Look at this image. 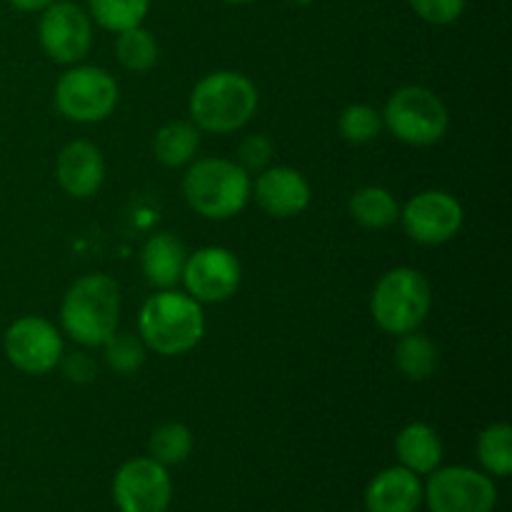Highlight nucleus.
<instances>
[{
	"label": "nucleus",
	"instance_id": "412c9836",
	"mask_svg": "<svg viewBox=\"0 0 512 512\" xmlns=\"http://www.w3.org/2000/svg\"><path fill=\"white\" fill-rule=\"evenodd\" d=\"M350 218L365 230H385L398 223L400 205L393 198V193L380 185H368L350 195L348 200Z\"/></svg>",
	"mask_w": 512,
	"mask_h": 512
},
{
	"label": "nucleus",
	"instance_id": "2f4dec72",
	"mask_svg": "<svg viewBox=\"0 0 512 512\" xmlns=\"http://www.w3.org/2000/svg\"><path fill=\"white\" fill-rule=\"evenodd\" d=\"M223 3H230V5H243V3H253V0H223Z\"/></svg>",
	"mask_w": 512,
	"mask_h": 512
},
{
	"label": "nucleus",
	"instance_id": "ddd939ff",
	"mask_svg": "<svg viewBox=\"0 0 512 512\" xmlns=\"http://www.w3.org/2000/svg\"><path fill=\"white\" fill-rule=\"evenodd\" d=\"M113 500L120 512H165L173 500L168 468L153 458H133L113 478Z\"/></svg>",
	"mask_w": 512,
	"mask_h": 512
},
{
	"label": "nucleus",
	"instance_id": "c756f323",
	"mask_svg": "<svg viewBox=\"0 0 512 512\" xmlns=\"http://www.w3.org/2000/svg\"><path fill=\"white\" fill-rule=\"evenodd\" d=\"M58 365L63 368L65 378L73 380V383H78V385L93 383L95 373H98L93 358L85 353H70V355L63 353V358H60Z\"/></svg>",
	"mask_w": 512,
	"mask_h": 512
},
{
	"label": "nucleus",
	"instance_id": "7ed1b4c3",
	"mask_svg": "<svg viewBox=\"0 0 512 512\" xmlns=\"http://www.w3.org/2000/svg\"><path fill=\"white\" fill-rule=\"evenodd\" d=\"M60 323L65 335L83 348H103L118 333L120 288L103 273L75 280L60 303Z\"/></svg>",
	"mask_w": 512,
	"mask_h": 512
},
{
	"label": "nucleus",
	"instance_id": "b1692460",
	"mask_svg": "<svg viewBox=\"0 0 512 512\" xmlns=\"http://www.w3.org/2000/svg\"><path fill=\"white\" fill-rule=\"evenodd\" d=\"M148 8L150 0H88V15L110 33H123L143 25Z\"/></svg>",
	"mask_w": 512,
	"mask_h": 512
},
{
	"label": "nucleus",
	"instance_id": "cd10ccee",
	"mask_svg": "<svg viewBox=\"0 0 512 512\" xmlns=\"http://www.w3.org/2000/svg\"><path fill=\"white\" fill-rule=\"evenodd\" d=\"M273 153H275L273 140H270L268 135L263 133L248 135L238 148V158H240L238 165L245 170V173H260V170H265L270 165Z\"/></svg>",
	"mask_w": 512,
	"mask_h": 512
},
{
	"label": "nucleus",
	"instance_id": "a878e982",
	"mask_svg": "<svg viewBox=\"0 0 512 512\" xmlns=\"http://www.w3.org/2000/svg\"><path fill=\"white\" fill-rule=\"evenodd\" d=\"M383 130V115L365 103H353L340 113L338 133L350 145H368Z\"/></svg>",
	"mask_w": 512,
	"mask_h": 512
},
{
	"label": "nucleus",
	"instance_id": "2eb2a0df",
	"mask_svg": "<svg viewBox=\"0 0 512 512\" xmlns=\"http://www.w3.org/2000/svg\"><path fill=\"white\" fill-rule=\"evenodd\" d=\"M55 175H58L60 188L70 198H93L105 180L103 153L88 140H73L60 150L55 160Z\"/></svg>",
	"mask_w": 512,
	"mask_h": 512
},
{
	"label": "nucleus",
	"instance_id": "423d86ee",
	"mask_svg": "<svg viewBox=\"0 0 512 512\" xmlns=\"http://www.w3.org/2000/svg\"><path fill=\"white\" fill-rule=\"evenodd\" d=\"M380 115L383 128H388L400 143L413 148L440 143L450 128V113L440 95L423 85H405L395 90Z\"/></svg>",
	"mask_w": 512,
	"mask_h": 512
},
{
	"label": "nucleus",
	"instance_id": "f03ea898",
	"mask_svg": "<svg viewBox=\"0 0 512 512\" xmlns=\"http://www.w3.org/2000/svg\"><path fill=\"white\" fill-rule=\"evenodd\" d=\"M138 335L145 348L165 358L190 353L205 335L203 305L175 288L160 290L140 308Z\"/></svg>",
	"mask_w": 512,
	"mask_h": 512
},
{
	"label": "nucleus",
	"instance_id": "5701e85b",
	"mask_svg": "<svg viewBox=\"0 0 512 512\" xmlns=\"http://www.w3.org/2000/svg\"><path fill=\"white\" fill-rule=\"evenodd\" d=\"M148 450L150 458H153L155 463L165 465V468L180 465L190 458V453H193V433H190L188 425L170 420V423L158 425V428L153 430Z\"/></svg>",
	"mask_w": 512,
	"mask_h": 512
},
{
	"label": "nucleus",
	"instance_id": "4be33fe9",
	"mask_svg": "<svg viewBox=\"0 0 512 512\" xmlns=\"http://www.w3.org/2000/svg\"><path fill=\"white\" fill-rule=\"evenodd\" d=\"M115 55H118V63L125 70H130V73H145V70H150L158 63V40L143 25H135V28L118 33Z\"/></svg>",
	"mask_w": 512,
	"mask_h": 512
},
{
	"label": "nucleus",
	"instance_id": "20e7f679",
	"mask_svg": "<svg viewBox=\"0 0 512 512\" xmlns=\"http://www.w3.org/2000/svg\"><path fill=\"white\" fill-rule=\"evenodd\" d=\"M253 180L228 158H198L183 178V195L190 208L208 220H230L250 203Z\"/></svg>",
	"mask_w": 512,
	"mask_h": 512
},
{
	"label": "nucleus",
	"instance_id": "7c9ffc66",
	"mask_svg": "<svg viewBox=\"0 0 512 512\" xmlns=\"http://www.w3.org/2000/svg\"><path fill=\"white\" fill-rule=\"evenodd\" d=\"M53 0H8V5H13L20 13H43Z\"/></svg>",
	"mask_w": 512,
	"mask_h": 512
},
{
	"label": "nucleus",
	"instance_id": "c85d7f7f",
	"mask_svg": "<svg viewBox=\"0 0 512 512\" xmlns=\"http://www.w3.org/2000/svg\"><path fill=\"white\" fill-rule=\"evenodd\" d=\"M410 8L433 25H450L463 15L468 0H408Z\"/></svg>",
	"mask_w": 512,
	"mask_h": 512
},
{
	"label": "nucleus",
	"instance_id": "6e6552de",
	"mask_svg": "<svg viewBox=\"0 0 512 512\" xmlns=\"http://www.w3.org/2000/svg\"><path fill=\"white\" fill-rule=\"evenodd\" d=\"M423 500L430 512H493L498 488L490 475L453 465L430 473L428 485H423Z\"/></svg>",
	"mask_w": 512,
	"mask_h": 512
},
{
	"label": "nucleus",
	"instance_id": "0eeeda50",
	"mask_svg": "<svg viewBox=\"0 0 512 512\" xmlns=\"http://www.w3.org/2000/svg\"><path fill=\"white\" fill-rule=\"evenodd\" d=\"M55 108L73 123H100L113 115L120 90L113 75L98 65H70L55 83Z\"/></svg>",
	"mask_w": 512,
	"mask_h": 512
},
{
	"label": "nucleus",
	"instance_id": "aec40b11",
	"mask_svg": "<svg viewBox=\"0 0 512 512\" xmlns=\"http://www.w3.org/2000/svg\"><path fill=\"white\" fill-rule=\"evenodd\" d=\"M398 345H395V368L400 370V375L413 383H423V380H430L435 373H438L440 365V353L435 348L433 340L428 335L418 333H405L398 335Z\"/></svg>",
	"mask_w": 512,
	"mask_h": 512
},
{
	"label": "nucleus",
	"instance_id": "bb28decb",
	"mask_svg": "<svg viewBox=\"0 0 512 512\" xmlns=\"http://www.w3.org/2000/svg\"><path fill=\"white\" fill-rule=\"evenodd\" d=\"M103 358L113 373L118 375H133L138 373L148 358V348L138 335L115 333L103 343Z\"/></svg>",
	"mask_w": 512,
	"mask_h": 512
},
{
	"label": "nucleus",
	"instance_id": "9d476101",
	"mask_svg": "<svg viewBox=\"0 0 512 512\" xmlns=\"http://www.w3.org/2000/svg\"><path fill=\"white\" fill-rule=\"evenodd\" d=\"M5 358L13 368L28 375H45L58 368L65 353L63 335L40 315H25L18 318L3 335Z\"/></svg>",
	"mask_w": 512,
	"mask_h": 512
},
{
	"label": "nucleus",
	"instance_id": "a211bd4d",
	"mask_svg": "<svg viewBox=\"0 0 512 512\" xmlns=\"http://www.w3.org/2000/svg\"><path fill=\"white\" fill-rule=\"evenodd\" d=\"M395 453L403 468L430 475L443 463V440L428 423H410L395 438Z\"/></svg>",
	"mask_w": 512,
	"mask_h": 512
},
{
	"label": "nucleus",
	"instance_id": "f8f14e48",
	"mask_svg": "<svg viewBox=\"0 0 512 512\" xmlns=\"http://www.w3.org/2000/svg\"><path fill=\"white\" fill-rule=\"evenodd\" d=\"M240 278H243V268L233 250L208 245L188 255L180 283L185 285V293L190 298L203 305L225 303L233 298L240 288Z\"/></svg>",
	"mask_w": 512,
	"mask_h": 512
},
{
	"label": "nucleus",
	"instance_id": "f257e3e1",
	"mask_svg": "<svg viewBox=\"0 0 512 512\" xmlns=\"http://www.w3.org/2000/svg\"><path fill=\"white\" fill-rule=\"evenodd\" d=\"M258 103V88L248 75L215 70L200 78L190 93V123L205 133H235L253 120Z\"/></svg>",
	"mask_w": 512,
	"mask_h": 512
},
{
	"label": "nucleus",
	"instance_id": "6ab92c4d",
	"mask_svg": "<svg viewBox=\"0 0 512 512\" xmlns=\"http://www.w3.org/2000/svg\"><path fill=\"white\" fill-rule=\"evenodd\" d=\"M200 130L190 120H170L155 133L153 155L165 168H183L198 155Z\"/></svg>",
	"mask_w": 512,
	"mask_h": 512
},
{
	"label": "nucleus",
	"instance_id": "4468645a",
	"mask_svg": "<svg viewBox=\"0 0 512 512\" xmlns=\"http://www.w3.org/2000/svg\"><path fill=\"white\" fill-rule=\"evenodd\" d=\"M250 198L270 215V218L288 220L305 213L313 200V190L300 170L288 165H268L255 178Z\"/></svg>",
	"mask_w": 512,
	"mask_h": 512
},
{
	"label": "nucleus",
	"instance_id": "473e14b6",
	"mask_svg": "<svg viewBox=\"0 0 512 512\" xmlns=\"http://www.w3.org/2000/svg\"><path fill=\"white\" fill-rule=\"evenodd\" d=\"M288 3H295V5H308V3H313V0H288Z\"/></svg>",
	"mask_w": 512,
	"mask_h": 512
},
{
	"label": "nucleus",
	"instance_id": "393cba45",
	"mask_svg": "<svg viewBox=\"0 0 512 512\" xmlns=\"http://www.w3.org/2000/svg\"><path fill=\"white\" fill-rule=\"evenodd\" d=\"M478 460L495 478L512 473V428L508 423H493L478 435Z\"/></svg>",
	"mask_w": 512,
	"mask_h": 512
},
{
	"label": "nucleus",
	"instance_id": "1a4fd4ad",
	"mask_svg": "<svg viewBox=\"0 0 512 512\" xmlns=\"http://www.w3.org/2000/svg\"><path fill=\"white\" fill-rule=\"evenodd\" d=\"M40 48L53 63L78 65L93 48V20L70 0H53L40 15Z\"/></svg>",
	"mask_w": 512,
	"mask_h": 512
},
{
	"label": "nucleus",
	"instance_id": "9b49d317",
	"mask_svg": "<svg viewBox=\"0 0 512 512\" xmlns=\"http://www.w3.org/2000/svg\"><path fill=\"white\" fill-rule=\"evenodd\" d=\"M405 235L418 245H443L460 233L465 210L455 195L445 190H423L400 210Z\"/></svg>",
	"mask_w": 512,
	"mask_h": 512
},
{
	"label": "nucleus",
	"instance_id": "f3484780",
	"mask_svg": "<svg viewBox=\"0 0 512 512\" xmlns=\"http://www.w3.org/2000/svg\"><path fill=\"white\" fill-rule=\"evenodd\" d=\"M185 260H188V250L178 235L155 233L145 240L143 253H140V268L153 288L170 290L183 278Z\"/></svg>",
	"mask_w": 512,
	"mask_h": 512
},
{
	"label": "nucleus",
	"instance_id": "39448f33",
	"mask_svg": "<svg viewBox=\"0 0 512 512\" xmlns=\"http://www.w3.org/2000/svg\"><path fill=\"white\" fill-rule=\"evenodd\" d=\"M433 308V288L415 268H393L375 283L370 295V313L380 330L405 335L418 330Z\"/></svg>",
	"mask_w": 512,
	"mask_h": 512
},
{
	"label": "nucleus",
	"instance_id": "dca6fc26",
	"mask_svg": "<svg viewBox=\"0 0 512 512\" xmlns=\"http://www.w3.org/2000/svg\"><path fill=\"white\" fill-rule=\"evenodd\" d=\"M423 505V483L413 470L395 465L375 475L365 488L368 512H418Z\"/></svg>",
	"mask_w": 512,
	"mask_h": 512
}]
</instances>
